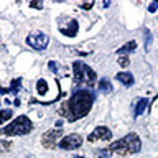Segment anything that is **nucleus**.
Instances as JSON below:
<instances>
[{
	"mask_svg": "<svg viewBox=\"0 0 158 158\" xmlns=\"http://www.w3.org/2000/svg\"><path fill=\"white\" fill-rule=\"evenodd\" d=\"M94 99H96L94 92L87 89H79L73 94L68 102L63 104V107H59V114L66 117L69 122H76L77 118L86 117L91 112Z\"/></svg>",
	"mask_w": 158,
	"mask_h": 158,
	"instance_id": "nucleus-1",
	"label": "nucleus"
},
{
	"mask_svg": "<svg viewBox=\"0 0 158 158\" xmlns=\"http://www.w3.org/2000/svg\"><path fill=\"white\" fill-rule=\"evenodd\" d=\"M109 150L114 155H120V156L132 155V153H137L142 150V142H140L137 133H128V135H125L120 140L114 142Z\"/></svg>",
	"mask_w": 158,
	"mask_h": 158,
	"instance_id": "nucleus-2",
	"label": "nucleus"
},
{
	"mask_svg": "<svg viewBox=\"0 0 158 158\" xmlns=\"http://www.w3.org/2000/svg\"><path fill=\"white\" fill-rule=\"evenodd\" d=\"M33 130V123L27 115H20L13 122H10L8 125L0 128V133L5 137H15V135H27Z\"/></svg>",
	"mask_w": 158,
	"mask_h": 158,
	"instance_id": "nucleus-3",
	"label": "nucleus"
},
{
	"mask_svg": "<svg viewBox=\"0 0 158 158\" xmlns=\"http://www.w3.org/2000/svg\"><path fill=\"white\" fill-rule=\"evenodd\" d=\"M73 71H74V84H86V86L92 87L96 84V77L97 74L92 71V68H89L87 64L84 63H79V61H74L73 63Z\"/></svg>",
	"mask_w": 158,
	"mask_h": 158,
	"instance_id": "nucleus-4",
	"label": "nucleus"
},
{
	"mask_svg": "<svg viewBox=\"0 0 158 158\" xmlns=\"http://www.w3.org/2000/svg\"><path fill=\"white\" fill-rule=\"evenodd\" d=\"M27 43H28L31 48L38 49V51H41V49H44V48L48 46L49 38H48L43 31H33V33H30L28 36H27Z\"/></svg>",
	"mask_w": 158,
	"mask_h": 158,
	"instance_id": "nucleus-5",
	"label": "nucleus"
},
{
	"mask_svg": "<svg viewBox=\"0 0 158 158\" xmlns=\"http://www.w3.org/2000/svg\"><path fill=\"white\" fill-rule=\"evenodd\" d=\"M82 145V137L79 133H71V135H66L59 142V147L63 150H76Z\"/></svg>",
	"mask_w": 158,
	"mask_h": 158,
	"instance_id": "nucleus-6",
	"label": "nucleus"
},
{
	"mask_svg": "<svg viewBox=\"0 0 158 158\" xmlns=\"http://www.w3.org/2000/svg\"><path fill=\"white\" fill-rule=\"evenodd\" d=\"M61 135H63V130H61V128H53V130L44 132L43 137H41L43 147H44V148H53L54 145H56L58 138L61 137Z\"/></svg>",
	"mask_w": 158,
	"mask_h": 158,
	"instance_id": "nucleus-7",
	"label": "nucleus"
},
{
	"mask_svg": "<svg viewBox=\"0 0 158 158\" xmlns=\"http://www.w3.org/2000/svg\"><path fill=\"white\" fill-rule=\"evenodd\" d=\"M110 138H112V132L109 130L107 127H96V128H94V132L87 137V140L91 142V143H94V142H97V140L107 142V140H110Z\"/></svg>",
	"mask_w": 158,
	"mask_h": 158,
	"instance_id": "nucleus-8",
	"label": "nucleus"
},
{
	"mask_svg": "<svg viewBox=\"0 0 158 158\" xmlns=\"http://www.w3.org/2000/svg\"><path fill=\"white\" fill-rule=\"evenodd\" d=\"M77 30H79V23L76 22V20H71V23H69L68 28H61V33L66 35V36H76Z\"/></svg>",
	"mask_w": 158,
	"mask_h": 158,
	"instance_id": "nucleus-9",
	"label": "nucleus"
},
{
	"mask_svg": "<svg viewBox=\"0 0 158 158\" xmlns=\"http://www.w3.org/2000/svg\"><path fill=\"white\" fill-rule=\"evenodd\" d=\"M115 79L118 82H122L123 86H132V84H133V76L130 73H118L115 76Z\"/></svg>",
	"mask_w": 158,
	"mask_h": 158,
	"instance_id": "nucleus-10",
	"label": "nucleus"
},
{
	"mask_svg": "<svg viewBox=\"0 0 158 158\" xmlns=\"http://www.w3.org/2000/svg\"><path fill=\"white\" fill-rule=\"evenodd\" d=\"M147 107H148V101H147V99H138L137 106H135V110H133V115H135V117L142 115V114L147 110Z\"/></svg>",
	"mask_w": 158,
	"mask_h": 158,
	"instance_id": "nucleus-11",
	"label": "nucleus"
},
{
	"mask_svg": "<svg viewBox=\"0 0 158 158\" xmlns=\"http://www.w3.org/2000/svg\"><path fill=\"white\" fill-rule=\"evenodd\" d=\"M135 48H137V43H135V41H128V43L123 44V46L118 48V49H117V53H118V54H127V53L133 51Z\"/></svg>",
	"mask_w": 158,
	"mask_h": 158,
	"instance_id": "nucleus-12",
	"label": "nucleus"
},
{
	"mask_svg": "<svg viewBox=\"0 0 158 158\" xmlns=\"http://www.w3.org/2000/svg\"><path fill=\"white\" fill-rule=\"evenodd\" d=\"M99 89H101V92H106V94H109V92H112V84H110V81L109 79H101L99 81Z\"/></svg>",
	"mask_w": 158,
	"mask_h": 158,
	"instance_id": "nucleus-13",
	"label": "nucleus"
},
{
	"mask_svg": "<svg viewBox=\"0 0 158 158\" xmlns=\"http://www.w3.org/2000/svg\"><path fill=\"white\" fill-rule=\"evenodd\" d=\"M36 91H38V94H46L48 92V82L44 81V79H38L36 81Z\"/></svg>",
	"mask_w": 158,
	"mask_h": 158,
	"instance_id": "nucleus-14",
	"label": "nucleus"
},
{
	"mask_svg": "<svg viewBox=\"0 0 158 158\" xmlns=\"http://www.w3.org/2000/svg\"><path fill=\"white\" fill-rule=\"evenodd\" d=\"M12 115H13V112L10 110V109H3V110H0V125L5 123L8 118H12Z\"/></svg>",
	"mask_w": 158,
	"mask_h": 158,
	"instance_id": "nucleus-15",
	"label": "nucleus"
},
{
	"mask_svg": "<svg viewBox=\"0 0 158 158\" xmlns=\"http://www.w3.org/2000/svg\"><path fill=\"white\" fill-rule=\"evenodd\" d=\"M20 86H22V79L17 77V79H13L12 84H10V89H8V92H13V94H17L20 91Z\"/></svg>",
	"mask_w": 158,
	"mask_h": 158,
	"instance_id": "nucleus-16",
	"label": "nucleus"
},
{
	"mask_svg": "<svg viewBox=\"0 0 158 158\" xmlns=\"http://www.w3.org/2000/svg\"><path fill=\"white\" fill-rule=\"evenodd\" d=\"M13 143L10 142V140H0V153H5V152H8L10 148H12Z\"/></svg>",
	"mask_w": 158,
	"mask_h": 158,
	"instance_id": "nucleus-17",
	"label": "nucleus"
},
{
	"mask_svg": "<svg viewBox=\"0 0 158 158\" xmlns=\"http://www.w3.org/2000/svg\"><path fill=\"white\" fill-rule=\"evenodd\" d=\"M145 48L148 49L150 48V44H152V33H150V30H145Z\"/></svg>",
	"mask_w": 158,
	"mask_h": 158,
	"instance_id": "nucleus-18",
	"label": "nucleus"
},
{
	"mask_svg": "<svg viewBox=\"0 0 158 158\" xmlns=\"http://www.w3.org/2000/svg\"><path fill=\"white\" fill-rule=\"evenodd\" d=\"M118 64H120L122 68H127L128 64H130V61H128L127 56H120V58H118Z\"/></svg>",
	"mask_w": 158,
	"mask_h": 158,
	"instance_id": "nucleus-19",
	"label": "nucleus"
},
{
	"mask_svg": "<svg viewBox=\"0 0 158 158\" xmlns=\"http://www.w3.org/2000/svg\"><path fill=\"white\" fill-rule=\"evenodd\" d=\"M158 10V0H155V2H152L150 5H148V12L153 13V12H156Z\"/></svg>",
	"mask_w": 158,
	"mask_h": 158,
	"instance_id": "nucleus-20",
	"label": "nucleus"
},
{
	"mask_svg": "<svg viewBox=\"0 0 158 158\" xmlns=\"http://www.w3.org/2000/svg\"><path fill=\"white\" fill-rule=\"evenodd\" d=\"M97 155H99V156H102V158H107V156H110L112 153H110V150H99V152H97Z\"/></svg>",
	"mask_w": 158,
	"mask_h": 158,
	"instance_id": "nucleus-21",
	"label": "nucleus"
},
{
	"mask_svg": "<svg viewBox=\"0 0 158 158\" xmlns=\"http://www.w3.org/2000/svg\"><path fill=\"white\" fill-rule=\"evenodd\" d=\"M30 7H31V8L41 10V8H43V3H41V2H31V3H30Z\"/></svg>",
	"mask_w": 158,
	"mask_h": 158,
	"instance_id": "nucleus-22",
	"label": "nucleus"
},
{
	"mask_svg": "<svg viewBox=\"0 0 158 158\" xmlns=\"http://www.w3.org/2000/svg\"><path fill=\"white\" fill-rule=\"evenodd\" d=\"M48 66H49V69H51V71H53V73H56V71H58V68H56V66H58V64H56V63H53V61H49V63H48Z\"/></svg>",
	"mask_w": 158,
	"mask_h": 158,
	"instance_id": "nucleus-23",
	"label": "nucleus"
},
{
	"mask_svg": "<svg viewBox=\"0 0 158 158\" xmlns=\"http://www.w3.org/2000/svg\"><path fill=\"white\" fill-rule=\"evenodd\" d=\"M92 5H94V2H91V3H82V5H81V8L89 10V8H92Z\"/></svg>",
	"mask_w": 158,
	"mask_h": 158,
	"instance_id": "nucleus-24",
	"label": "nucleus"
},
{
	"mask_svg": "<svg viewBox=\"0 0 158 158\" xmlns=\"http://www.w3.org/2000/svg\"><path fill=\"white\" fill-rule=\"evenodd\" d=\"M74 158H82V156H74Z\"/></svg>",
	"mask_w": 158,
	"mask_h": 158,
	"instance_id": "nucleus-25",
	"label": "nucleus"
},
{
	"mask_svg": "<svg viewBox=\"0 0 158 158\" xmlns=\"http://www.w3.org/2000/svg\"><path fill=\"white\" fill-rule=\"evenodd\" d=\"M156 99H158V97H156Z\"/></svg>",
	"mask_w": 158,
	"mask_h": 158,
	"instance_id": "nucleus-26",
	"label": "nucleus"
}]
</instances>
